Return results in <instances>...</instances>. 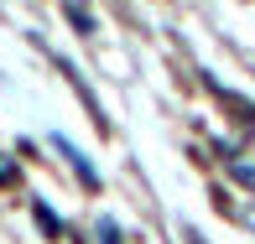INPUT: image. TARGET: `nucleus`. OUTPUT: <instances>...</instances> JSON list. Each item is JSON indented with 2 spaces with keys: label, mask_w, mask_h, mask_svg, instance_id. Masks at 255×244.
Masks as SVG:
<instances>
[{
  "label": "nucleus",
  "mask_w": 255,
  "mask_h": 244,
  "mask_svg": "<svg viewBox=\"0 0 255 244\" xmlns=\"http://www.w3.org/2000/svg\"><path fill=\"white\" fill-rule=\"evenodd\" d=\"M57 151H63V156H68V166L78 171V182H84V187H99V171H94V166H89V161H84V151H78V146L57 141Z\"/></svg>",
  "instance_id": "obj_1"
},
{
  "label": "nucleus",
  "mask_w": 255,
  "mask_h": 244,
  "mask_svg": "<svg viewBox=\"0 0 255 244\" xmlns=\"http://www.w3.org/2000/svg\"><path fill=\"white\" fill-rule=\"evenodd\" d=\"M37 224H42V229H47V234H52V239H63V218H57V213H52V208H47V203H37Z\"/></svg>",
  "instance_id": "obj_2"
},
{
  "label": "nucleus",
  "mask_w": 255,
  "mask_h": 244,
  "mask_svg": "<svg viewBox=\"0 0 255 244\" xmlns=\"http://www.w3.org/2000/svg\"><path fill=\"white\" fill-rule=\"evenodd\" d=\"M0 182H16V166H10V161H0Z\"/></svg>",
  "instance_id": "obj_4"
},
{
  "label": "nucleus",
  "mask_w": 255,
  "mask_h": 244,
  "mask_svg": "<svg viewBox=\"0 0 255 244\" xmlns=\"http://www.w3.org/2000/svg\"><path fill=\"white\" fill-rule=\"evenodd\" d=\"M68 21H73L78 31H94V21H89V10L78 5V0H68Z\"/></svg>",
  "instance_id": "obj_3"
},
{
  "label": "nucleus",
  "mask_w": 255,
  "mask_h": 244,
  "mask_svg": "<svg viewBox=\"0 0 255 244\" xmlns=\"http://www.w3.org/2000/svg\"><path fill=\"white\" fill-rule=\"evenodd\" d=\"M104 244H115V224H104Z\"/></svg>",
  "instance_id": "obj_5"
}]
</instances>
